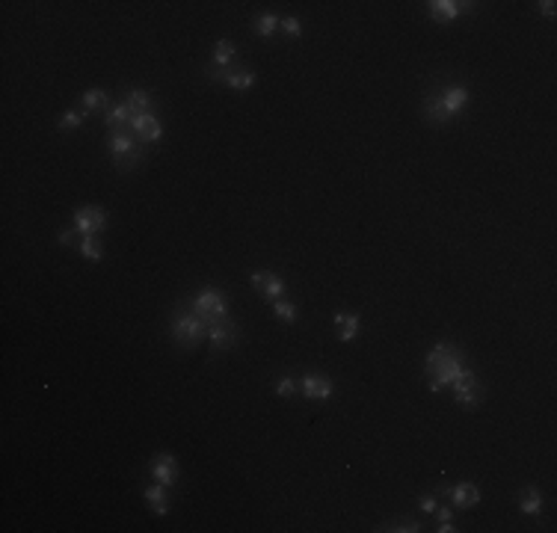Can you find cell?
I'll return each mask as SVG.
<instances>
[{
	"label": "cell",
	"instance_id": "1",
	"mask_svg": "<svg viewBox=\"0 0 557 533\" xmlns=\"http://www.w3.org/2000/svg\"><path fill=\"white\" fill-rule=\"evenodd\" d=\"M465 353L460 347H453L451 341H442V344H436L430 353H427V359H424V376H427V388L436 394V391H442V388H448L453 379L460 376V371L465 368Z\"/></svg>",
	"mask_w": 557,
	"mask_h": 533
},
{
	"label": "cell",
	"instance_id": "2",
	"mask_svg": "<svg viewBox=\"0 0 557 533\" xmlns=\"http://www.w3.org/2000/svg\"><path fill=\"white\" fill-rule=\"evenodd\" d=\"M468 86L463 83H448V86L436 89L424 98V104H421V113H424V119L433 125V128H442L448 125L451 119H457V116L468 107Z\"/></svg>",
	"mask_w": 557,
	"mask_h": 533
},
{
	"label": "cell",
	"instance_id": "3",
	"mask_svg": "<svg viewBox=\"0 0 557 533\" xmlns=\"http://www.w3.org/2000/svg\"><path fill=\"white\" fill-rule=\"evenodd\" d=\"M170 335L178 349H193L208 338V323L199 318L190 303L175 305L170 314Z\"/></svg>",
	"mask_w": 557,
	"mask_h": 533
},
{
	"label": "cell",
	"instance_id": "4",
	"mask_svg": "<svg viewBox=\"0 0 557 533\" xmlns=\"http://www.w3.org/2000/svg\"><path fill=\"white\" fill-rule=\"evenodd\" d=\"M143 142L133 137L131 128H113L107 133V155L119 172H131L143 163Z\"/></svg>",
	"mask_w": 557,
	"mask_h": 533
},
{
	"label": "cell",
	"instance_id": "5",
	"mask_svg": "<svg viewBox=\"0 0 557 533\" xmlns=\"http://www.w3.org/2000/svg\"><path fill=\"white\" fill-rule=\"evenodd\" d=\"M193 308H196V314L202 320H205L208 326H214V323H226V320H231L228 318V299L219 293L216 288H202L196 296H193V303H190Z\"/></svg>",
	"mask_w": 557,
	"mask_h": 533
},
{
	"label": "cell",
	"instance_id": "6",
	"mask_svg": "<svg viewBox=\"0 0 557 533\" xmlns=\"http://www.w3.org/2000/svg\"><path fill=\"white\" fill-rule=\"evenodd\" d=\"M451 388H453V400L465 409H478L483 403V397H486V388L480 386V379L475 376L471 368H463L460 376L451 382Z\"/></svg>",
	"mask_w": 557,
	"mask_h": 533
},
{
	"label": "cell",
	"instance_id": "7",
	"mask_svg": "<svg viewBox=\"0 0 557 533\" xmlns=\"http://www.w3.org/2000/svg\"><path fill=\"white\" fill-rule=\"evenodd\" d=\"M205 77H208L211 83H223V86L238 89V92L252 89V86H255V80H258L255 72L246 69L243 62H234V65H228V69H208Z\"/></svg>",
	"mask_w": 557,
	"mask_h": 533
},
{
	"label": "cell",
	"instance_id": "8",
	"mask_svg": "<svg viewBox=\"0 0 557 533\" xmlns=\"http://www.w3.org/2000/svg\"><path fill=\"white\" fill-rule=\"evenodd\" d=\"M75 228L80 235H98L107 228V211L98 205H83L75 211Z\"/></svg>",
	"mask_w": 557,
	"mask_h": 533
},
{
	"label": "cell",
	"instance_id": "9",
	"mask_svg": "<svg viewBox=\"0 0 557 533\" xmlns=\"http://www.w3.org/2000/svg\"><path fill=\"white\" fill-rule=\"evenodd\" d=\"M471 6L475 4H465V0H430L427 15L436 24H451V21H457L460 15L471 12Z\"/></svg>",
	"mask_w": 557,
	"mask_h": 533
},
{
	"label": "cell",
	"instance_id": "10",
	"mask_svg": "<svg viewBox=\"0 0 557 533\" xmlns=\"http://www.w3.org/2000/svg\"><path fill=\"white\" fill-rule=\"evenodd\" d=\"M148 474L155 483H163V486H175L181 477V465L172 454H158L155 459L148 462Z\"/></svg>",
	"mask_w": 557,
	"mask_h": 533
},
{
	"label": "cell",
	"instance_id": "11",
	"mask_svg": "<svg viewBox=\"0 0 557 533\" xmlns=\"http://www.w3.org/2000/svg\"><path fill=\"white\" fill-rule=\"evenodd\" d=\"M128 128L133 130V137H137L143 145H155V142L163 137V125H160V119H158L155 113H140V116H133Z\"/></svg>",
	"mask_w": 557,
	"mask_h": 533
},
{
	"label": "cell",
	"instance_id": "12",
	"mask_svg": "<svg viewBox=\"0 0 557 533\" xmlns=\"http://www.w3.org/2000/svg\"><path fill=\"white\" fill-rule=\"evenodd\" d=\"M439 495L448 498V501H451L453 507H460V510H471V507H478V504H480V489L475 486V483H468V480L453 483V486L442 489Z\"/></svg>",
	"mask_w": 557,
	"mask_h": 533
},
{
	"label": "cell",
	"instance_id": "13",
	"mask_svg": "<svg viewBox=\"0 0 557 533\" xmlns=\"http://www.w3.org/2000/svg\"><path fill=\"white\" fill-rule=\"evenodd\" d=\"M249 281H252V288H255L264 299H270V303H276V299H282V296H285V279H282V276H276L273 270L252 273V276H249Z\"/></svg>",
	"mask_w": 557,
	"mask_h": 533
},
{
	"label": "cell",
	"instance_id": "14",
	"mask_svg": "<svg viewBox=\"0 0 557 533\" xmlns=\"http://www.w3.org/2000/svg\"><path fill=\"white\" fill-rule=\"evenodd\" d=\"M299 391L309 400H329L332 397V379L326 374H306L299 379Z\"/></svg>",
	"mask_w": 557,
	"mask_h": 533
},
{
	"label": "cell",
	"instance_id": "15",
	"mask_svg": "<svg viewBox=\"0 0 557 533\" xmlns=\"http://www.w3.org/2000/svg\"><path fill=\"white\" fill-rule=\"evenodd\" d=\"M208 344H211V349H216V353L231 349L234 344H238V326H234L231 320L208 326Z\"/></svg>",
	"mask_w": 557,
	"mask_h": 533
},
{
	"label": "cell",
	"instance_id": "16",
	"mask_svg": "<svg viewBox=\"0 0 557 533\" xmlns=\"http://www.w3.org/2000/svg\"><path fill=\"white\" fill-rule=\"evenodd\" d=\"M166 489H170V486L155 483V486H148L143 492V498L148 501V507H151V512H155V515H166V512H170V492H166Z\"/></svg>",
	"mask_w": 557,
	"mask_h": 533
},
{
	"label": "cell",
	"instance_id": "17",
	"mask_svg": "<svg viewBox=\"0 0 557 533\" xmlns=\"http://www.w3.org/2000/svg\"><path fill=\"white\" fill-rule=\"evenodd\" d=\"M238 62V47L228 39H219L214 45V57H211V69H228V65Z\"/></svg>",
	"mask_w": 557,
	"mask_h": 533
},
{
	"label": "cell",
	"instance_id": "18",
	"mask_svg": "<svg viewBox=\"0 0 557 533\" xmlns=\"http://www.w3.org/2000/svg\"><path fill=\"white\" fill-rule=\"evenodd\" d=\"M335 326H338V341H344V344L356 341V335H359V314L338 311V314H335Z\"/></svg>",
	"mask_w": 557,
	"mask_h": 533
},
{
	"label": "cell",
	"instance_id": "19",
	"mask_svg": "<svg viewBox=\"0 0 557 533\" xmlns=\"http://www.w3.org/2000/svg\"><path fill=\"white\" fill-rule=\"evenodd\" d=\"M131 119H133V110H131L125 101L110 104V107L104 110V125H107L110 130H113V128H128Z\"/></svg>",
	"mask_w": 557,
	"mask_h": 533
},
{
	"label": "cell",
	"instance_id": "20",
	"mask_svg": "<svg viewBox=\"0 0 557 533\" xmlns=\"http://www.w3.org/2000/svg\"><path fill=\"white\" fill-rule=\"evenodd\" d=\"M279 24H282V18H279L276 12H258L255 18H252V30H255L261 39L276 36V33H279Z\"/></svg>",
	"mask_w": 557,
	"mask_h": 533
},
{
	"label": "cell",
	"instance_id": "21",
	"mask_svg": "<svg viewBox=\"0 0 557 533\" xmlns=\"http://www.w3.org/2000/svg\"><path fill=\"white\" fill-rule=\"evenodd\" d=\"M519 510L525 512V515H539L543 512V495H539V489H534V486H528L525 492L519 495Z\"/></svg>",
	"mask_w": 557,
	"mask_h": 533
},
{
	"label": "cell",
	"instance_id": "22",
	"mask_svg": "<svg viewBox=\"0 0 557 533\" xmlns=\"http://www.w3.org/2000/svg\"><path fill=\"white\" fill-rule=\"evenodd\" d=\"M77 246H80V255L87 261H101V258H104V243L98 240V235H83Z\"/></svg>",
	"mask_w": 557,
	"mask_h": 533
},
{
	"label": "cell",
	"instance_id": "23",
	"mask_svg": "<svg viewBox=\"0 0 557 533\" xmlns=\"http://www.w3.org/2000/svg\"><path fill=\"white\" fill-rule=\"evenodd\" d=\"M80 104H83V110H87V113H92V110H107V107H110V98H107L104 89H87V92L80 95Z\"/></svg>",
	"mask_w": 557,
	"mask_h": 533
},
{
	"label": "cell",
	"instance_id": "24",
	"mask_svg": "<svg viewBox=\"0 0 557 533\" xmlns=\"http://www.w3.org/2000/svg\"><path fill=\"white\" fill-rule=\"evenodd\" d=\"M125 104L133 110V116L151 113V95H148L145 89H131V92L125 95Z\"/></svg>",
	"mask_w": 557,
	"mask_h": 533
},
{
	"label": "cell",
	"instance_id": "25",
	"mask_svg": "<svg viewBox=\"0 0 557 533\" xmlns=\"http://www.w3.org/2000/svg\"><path fill=\"white\" fill-rule=\"evenodd\" d=\"M83 119H87V110H65L60 119H57V128L72 133V130H77L83 125Z\"/></svg>",
	"mask_w": 557,
	"mask_h": 533
},
{
	"label": "cell",
	"instance_id": "26",
	"mask_svg": "<svg viewBox=\"0 0 557 533\" xmlns=\"http://www.w3.org/2000/svg\"><path fill=\"white\" fill-rule=\"evenodd\" d=\"M273 314L282 323H294L297 320V303H288V299H276L273 303Z\"/></svg>",
	"mask_w": 557,
	"mask_h": 533
},
{
	"label": "cell",
	"instance_id": "27",
	"mask_svg": "<svg viewBox=\"0 0 557 533\" xmlns=\"http://www.w3.org/2000/svg\"><path fill=\"white\" fill-rule=\"evenodd\" d=\"M273 391H276L279 397H291V394L299 391V379H294V376H279V379L273 382Z\"/></svg>",
	"mask_w": 557,
	"mask_h": 533
},
{
	"label": "cell",
	"instance_id": "28",
	"mask_svg": "<svg viewBox=\"0 0 557 533\" xmlns=\"http://www.w3.org/2000/svg\"><path fill=\"white\" fill-rule=\"evenodd\" d=\"M279 33H285L288 39H299L302 36V21L294 18V15H285L282 24H279Z\"/></svg>",
	"mask_w": 557,
	"mask_h": 533
},
{
	"label": "cell",
	"instance_id": "29",
	"mask_svg": "<svg viewBox=\"0 0 557 533\" xmlns=\"http://www.w3.org/2000/svg\"><path fill=\"white\" fill-rule=\"evenodd\" d=\"M380 530H392V533H415V530H421V522H418V519H397V522L385 524V527H380Z\"/></svg>",
	"mask_w": 557,
	"mask_h": 533
},
{
	"label": "cell",
	"instance_id": "30",
	"mask_svg": "<svg viewBox=\"0 0 557 533\" xmlns=\"http://www.w3.org/2000/svg\"><path fill=\"white\" fill-rule=\"evenodd\" d=\"M418 507H421V512H436V507H439V495H421V501H418Z\"/></svg>",
	"mask_w": 557,
	"mask_h": 533
},
{
	"label": "cell",
	"instance_id": "31",
	"mask_svg": "<svg viewBox=\"0 0 557 533\" xmlns=\"http://www.w3.org/2000/svg\"><path fill=\"white\" fill-rule=\"evenodd\" d=\"M77 235H80L77 228H62V231H60V243H62V246H72Z\"/></svg>",
	"mask_w": 557,
	"mask_h": 533
},
{
	"label": "cell",
	"instance_id": "32",
	"mask_svg": "<svg viewBox=\"0 0 557 533\" xmlns=\"http://www.w3.org/2000/svg\"><path fill=\"white\" fill-rule=\"evenodd\" d=\"M436 519H439V524L442 522H453V510L445 504V507H436Z\"/></svg>",
	"mask_w": 557,
	"mask_h": 533
},
{
	"label": "cell",
	"instance_id": "33",
	"mask_svg": "<svg viewBox=\"0 0 557 533\" xmlns=\"http://www.w3.org/2000/svg\"><path fill=\"white\" fill-rule=\"evenodd\" d=\"M554 6H557V4H554V0H543V4H536V9H539V12H543V15H546V18H554V12H557Z\"/></svg>",
	"mask_w": 557,
	"mask_h": 533
},
{
	"label": "cell",
	"instance_id": "34",
	"mask_svg": "<svg viewBox=\"0 0 557 533\" xmlns=\"http://www.w3.org/2000/svg\"><path fill=\"white\" fill-rule=\"evenodd\" d=\"M436 530H439V533H453L457 527H453V522H442V524H439Z\"/></svg>",
	"mask_w": 557,
	"mask_h": 533
}]
</instances>
